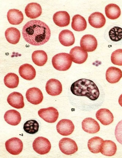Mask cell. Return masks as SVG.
<instances>
[{
  "label": "cell",
  "mask_w": 122,
  "mask_h": 158,
  "mask_svg": "<svg viewBox=\"0 0 122 158\" xmlns=\"http://www.w3.org/2000/svg\"><path fill=\"white\" fill-rule=\"evenodd\" d=\"M22 35L28 43L33 45L39 46L48 41L51 31L49 27L44 22L32 20L28 21L23 26Z\"/></svg>",
  "instance_id": "obj_1"
},
{
  "label": "cell",
  "mask_w": 122,
  "mask_h": 158,
  "mask_svg": "<svg viewBox=\"0 0 122 158\" xmlns=\"http://www.w3.org/2000/svg\"><path fill=\"white\" fill-rule=\"evenodd\" d=\"M70 90L75 95L86 96L92 100H96L99 95V90L96 84L92 81L86 79H81L74 82Z\"/></svg>",
  "instance_id": "obj_2"
},
{
  "label": "cell",
  "mask_w": 122,
  "mask_h": 158,
  "mask_svg": "<svg viewBox=\"0 0 122 158\" xmlns=\"http://www.w3.org/2000/svg\"><path fill=\"white\" fill-rule=\"evenodd\" d=\"M52 63L53 67L56 70L64 71L70 68L72 60L70 54L61 53L55 55L52 57Z\"/></svg>",
  "instance_id": "obj_3"
},
{
  "label": "cell",
  "mask_w": 122,
  "mask_h": 158,
  "mask_svg": "<svg viewBox=\"0 0 122 158\" xmlns=\"http://www.w3.org/2000/svg\"><path fill=\"white\" fill-rule=\"evenodd\" d=\"M34 151L40 155L48 153L51 147V144L47 138L42 137H39L34 140L32 145Z\"/></svg>",
  "instance_id": "obj_4"
},
{
  "label": "cell",
  "mask_w": 122,
  "mask_h": 158,
  "mask_svg": "<svg viewBox=\"0 0 122 158\" xmlns=\"http://www.w3.org/2000/svg\"><path fill=\"white\" fill-rule=\"evenodd\" d=\"M59 145L61 152L66 155L74 154L78 150L76 142L69 138L64 137L59 142Z\"/></svg>",
  "instance_id": "obj_5"
},
{
  "label": "cell",
  "mask_w": 122,
  "mask_h": 158,
  "mask_svg": "<svg viewBox=\"0 0 122 158\" xmlns=\"http://www.w3.org/2000/svg\"><path fill=\"white\" fill-rule=\"evenodd\" d=\"M38 114L44 121L49 123L55 122L59 116L57 110L53 107L41 109L38 111Z\"/></svg>",
  "instance_id": "obj_6"
},
{
  "label": "cell",
  "mask_w": 122,
  "mask_h": 158,
  "mask_svg": "<svg viewBox=\"0 0 122 158\" xmlns=\"http://www.w3.org/2000/svg\"><path fill=\"white\" fill-rule=\"evenodd\" d=\"M5 147L7 151L13 155H17L22 151L23 149V143L20 139L13 137L5 143Z\"/></svg>",
  "instance_id": "obj_7"
},
{
  "label": "cell",
  "mask_w": 122,
  "mask_h": 158,
  "mask_svg": "<svg viewBox=\"0 0 122 158\" xmlns=\"http://www.w3.org/2000/svg\"><path fill=\"white\" fill-rule=\"evenodd\" d=\"M70 55L72 61L78 64L84 63L88 56L87 52L79 46H75L72 48L70 51Z\"/></svg>",
  "instance_id": "obj_8"
},
{
  "label": "cell",
  "mask_w": 122,
  "mask_h": 158,
  "mask_svg": "<svg viewBox=\"0 0 122 158\" xmlns=\"http://www.w3.org/2000/svg\"><path fill=\"white\" fill-rule=\"evenodd\" d=\"M57 132L63 136L71 134L74 129V125L71 121L68 119H62L57 123L56 126Z\"/></svg>",
  "instance_id": "obj_9"
},
{
  "label": "cell",
  "mask_w": 122,
  "mask_h": 158,
  "mask_svg": "<svg viewBox=\"0 0 122 158\" xmlns=\"http://www.w3.org/2000/svg\"><path fill=\"white\" fill-rule=\"evenodd\" d=\"M81 47L87 52L94 51L97 46V41L93 35L87 34L81 38L80 42Z\"/></svg>",
  "instance_id": "obj_10"
},
{
  "label": "cell",
  "mask_w": 122,
  "mask_h": 158,
  "mask_svg": "<svg viewBox=\"0 0 122 158\" xmlns=\"http://www.w3.org/2000/svg\"><path fill=\"white\" fill-rule=\"evenodd\" d=\"M26 96L28 102L34 105L41 103L43 98L41 91L36 87H33L28 89L26 92Z\"/></svg>",
  "instance_id": "obj_11"
},
{
  "label": "cell",
  "mask_w": 122,
  "mask_h": 158,
  "mask_svg": "<svg viewBox=\"0 0 122 158\" xmlns=\"http://www.w3.org/2000/svg\"><path fill=\"white\" fill-rule=\"evenodd\" d=\"M45 89L49 95L54 96H57L62 92V85L58 80L54 78L51 79L46 83Z\"/></svg>",
  "instance_id": "obj_12"
},
{
  "label": "cell",
  "mask_w": 122,
  "mask_h": 158,
  "mask_svg": "<svg viewBox=\"0 0 122 158\" xmlns=\"http://www.w3.org/2000/svg\"><path fill=\"white\" fill-rule=\"evenodd\" d=\"M7 101L11 106L16 108H22L24 106L23 96L19 92H14L10 94Z\"/></svg>",
  "instance_id": "obj_13"
},
{
  "label": "cell",
  "mask_w": 122,
  "mask_h": 158,
  "mask_svg": "<svg viewBox=\"0 0 122 158\" xmlns=\"http://www.w3.org/2000/svg\"><path fill=\"white\" fill-rule=\"evenodd\" d=\"M97 119L104 125H109L113 121V116L108 109L101 108L98 110L96 113Z\"/></svg>",
  "instance_id": "obj_14"
},
{
  "label": "cell",
  "mask_w": 122,
  "mask_h": 158,
  "mask_svg": "<svg viewBox=\"0 0 122 158\" xmlns=\"http://www.w3.org/2000/svg\"><path fill=\"white\" fill-rule=\"evenodd\" d=\"M83 130L89 134H95L100 130V127L98 123L91 118H87L83 120L82 122Z\"/></svg>",
  "instance_id": "obj_15"
},
{
  "label": "cell",
  "mask_w": 122,
  "mask_h": 158,
  "mask_svg": "<svg viewBox=\"0 0 122 158\" xmlns=\"http://www.w3.org/2000/svg\"><path fill=\"white\" fill-rule=\"evenodd\" d=\"M54 23L56 25L63 27L68 25L70 22V16L66 11H59L55 13L53 16Z\"/></svg>",
  "instance_id": "obj_16"
},
{
  "label": "cell",
  "mask_w": 122,
  "mask_h": 158,
  "mask_svg": "<svg viewBox=\"0 0 122 158\" xmlns=\"http://www.w3.org/2000/svg\"><path fill=\"white\" fill-rule=\"evenodd\" d=\"M19 72L22 78L27 80H33L36 74L34 68L31 65L27 63L23 64L20 67Z\"/></svg>",
  "instance_id": "obj_17"
},
{
  "label": "cell",
  "mask_w": 122,
  "mask_h": 158,
  "mask_svg": "<svg viewBox=\"0 0 122 158\" xmlns=\"http://www.w3.org/2000/svg\"><path fill=\"white\" fill-rule=\"evenodd\" d=\"M106 79L109 83L114 84L118 82L122 77V72L120 69L115 67H110L107 70Z\"/></svg>",
  "instance_id": "obj_18"
},
{
  "label": "cell",
  "mask_w": 122,
  "mask_h": 158,
  "mask_svg": "<svg viewBox=\"0 0 122 158\" xmlns=\"http://www.w3.org/2000/svg\"><path fill=\"white\" fill-rule=\"evenodd\" d=\"M25 12L28 17L31 19H34L38 17L41 14V7L40 5L38 3H29L26 6Z\"/></svg>",
  "instance_id": "obj_19"
},
{
  "label": "cell",
  "mask_w": 122,
  "mask_h": 158,
  "mask_svg": "<svg viewBox=\"0 0 122 158\" xmlns=\"http://www.w3.org/2000/svg\"><path fill=\"white\" fill-rule=\"evenodd\" d=\"M88 21L91 26L96 28L102 27L106 21L104 16L99 12H95L92 13L89 16Z\"/></svg>",
  "instance_id": "obj_20"
},
{
  "label": "cell",
  "mask_w": 122,
  "mask_h": 158,
  "mask_svg": "<svg viewBox=\"0 0 122 158\" xmlns=\"http://www.w3.org/2000/svg\"><path fill=\"white\" fill-rule=\"evenodd\" d=\"M59 40L60 43L65 46L73 45L75 42V38L73 33L68 29L61 31L59 35Z\"/></svg>",
  "instance_id": "obj_21"
},
{
  "label": "cell",
  "mask_w": 122,
  "mask_h": 158,
  "mask_svg": "<svg viewBox=\"0 0 122 158\" xmlns=\"http://www.w3.org/2000/svg\"><path fill=\"white\" fill-rule=\"evenodd\" d=\"M4 119L8 124L12 126H16L20 122L21 116L17 111L10 110L5 112L4 115Z\"/></svg>",
  "instance_id": "obj_22"
},
{
  "label": "cell",
  "mask_w": 122,
  "mask_h": 158,
  "mask_svg": "<svg viewBox=\"0 0 122 158\" xmlns=\"http://www.w3.org/2000/svg\"><path fill=\"white\" fill-rule=\"evenodd\" d=\"M7 18L9 22L13 25H18L22 22L23 19V14L18 9H12L7 13Z\"/></svg>",
  "instance_id": "obj_23"
},
{
  "label": "cell",
  "mask_w": 122,
  "mask_h": 158,
  "mask_svg": "<svg viewBox=\"0 0 122 158\" xmlns=\"http://www.w3.org/2000/svg\"><path fill=\"white\" fill-rule=\"evenodd\" d=\"M117 150V146L114 142L106 140L102 143L100 152L103 155L110 156L115 154Z\"/></svg>",
  "instance_id": "obj_24"
},
{
  "label": "cell",
  "mask_w": 122,
  "mask_h": 158,
  "mask_svg": "<svg viewBox=\"0 0 122 158\" xmlns=\"http://www.w3.org/2000/svg\"><path fill=\"white\" fill-rule=\"evenodd\" d=\"M7 40L10 43L16 44L19 41L20 37V31L14 27L8 28L5 33Z\"/></svg>",
  "instance_id": "obj_25"
},
{
  "label": "cell",
  "mask_w": 122,
  "mask_h": 158,
  "mask_svg": "<svg viewBox=\"0 0 122 158\" xmlns=\"http://www.w3.org/2000/svg\"><path fill=\"white\" fill-rule=\"evenodd\" d=\"M71 27L75 31H83L87 27L86 21L82 16L79 14L75 15L72 18Z\"/></svg>",
  "instance_id": "obj_26"
},
{
  "label": "cell",
  "mask_w": 122,
  "mask_h": 158,
  "mask_svg": "<svg viewBox=\"0 0 122 158\" xmlns=\"http://www.w3.org/2000/svg\"><path fill=\"white\" fill-rule=\"evenodd\" d=\"M33 62L38 66H42L46 63L48 57L46 53L43 50H38L34 51L32 54Z\"/></svg>",
  "instance_id": "obj_27"
},
{
  "label": "cell",
  "mask_w": 122,
  "mask_h": 158,
  "mask_svg": "<svg viewBox=\"0 0 122 158\" xmlns=\"http://www.w3.org/2000/svg\"><path fill=\"white\" fill-rule=\"evenodd\" d=\"M104 141L100 137L95 136L90 139L88 141V149L93 153H98L100 152L102 144Z\"/></svg>",
  "instance_id": "obj_28"
},
{
  "label": "cell",
  "mask_w": 122,
  "mask_h": 158,
  "mask_svg": "<svg viewBox=\"0 0 122 158\" xmlns=\"http://www.w3.org/2000/svg\"><path fill=\"white\" fill-rule=\"evenodd\" d=\"M105 13L106 17L110 19L114 20L118 18L121 14V11L118 6L111 3L107 5L105 8Z\"/></svg>",
  "instance_id": "obj_29"
},
{
  "label": "cell",
  "mask_w": 122,
  "mask_h": 158,
  "mask_svg": "<svg viewBox=\"0 0 122 158\" xmlns=\"http://www.w3.org/2000/svg\"><path fill=\"white\" fill-rule=\"evenodd\" d=\"M4 81L5 85L10 88H14L17 87L19 83V78L15 73H10L4 77Z\"/></svg>",
  "instance_id": "obj_30"
},
{
  "label": "cell",
  "mask_w": 122,
  "mask_h": 158,
  "mask_svg": "<svg viewBox=\"0 0 122 158\" xmlns=\"http://www.w3.org/2000/svg\"><path fill=\"white\" fill-rule=\"evenodd\" d=\"M39 128V124L34 120H30L27 121L24 123L23 126L24 131L30 134H34L37 133Z\"/></svg>",
  "instance_id": "obj_31"
},
{
  "label": "cell",
  "mask_w": 122,
  "mask_h": 158,
  "mask_svg": "<svg viewBox=\"0 0 122 158\" xmlns=\"http://www.w3.org/2000/svg\"><path fill=\"white\" fill-rule=\"evenodd\" d=\"M109 35L112 41H119L122 39V28L117 26L114 27L109 31Z\"/></svg>",
  "instance_id": "obj_32"
},
{
  "label": "cell",
  "mask_w": 122,
  "mask_h": 158,
  "mask_svg": "<svg viewBox=\"0 0 122 158\" xmlns=\"http://www.w3.org/2000/svg\"><path fill=\"white\" fill-rule=\"evenodd\" d=\"M111 59L113 64L122 66V49H118L114 51L111 54Z\"/></svg>",
  "instance_id": "obj_33"
},
{
  "label": "cell",
  "mask_w": 122,
  "mask_h": 158,
  "mask_svg": "<svg viewBox=\"0 0 122 158\" xmlns=\"http://www.w3.org/2000/svg\"><path fill=\"white\" fill-rule=\"evenodd\" d=\"M115 134L117 141L122 145V120L120 121L116 126Z\"/></svg>",
  "instance_id": "obj_34"
},
{
  "label": "cell",
  "mask_w": 122,
  "mask_h": 158,
  "mask_svg": "<svg viewBox=\"0 0 122 158\" xmlns=\"http://www.w3.org/2000/svg\"><path fill=\"white\" fill-rule=\"evenodd\" d=\"M118 102L119 104L122 107V94L119 97Z\"/></svg>",
  "instance_id": "obj_35"
}]
</instances>
